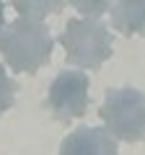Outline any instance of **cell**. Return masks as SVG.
<instances>
[{"mask_svg":"<svg viewBox=\"0 0 145 155\" xmlns=\"http://www.w3.org/2000/svg\"><path fill=\"white\" fill-rule=\"evenodd\" d=\"M52 34L44 21L18 16L0 34V54L13 72H34L52 57Z\"/></svg>","mask_w":145,"mask_h":155,"instance_id":"cell-1","label":"cell"},{"mask_svg":"<svg viewBox=\"0 0 145 155\" xmlns=\"http://www.w3.org/2000/svg\"><path fill=\"white\" fill-rule=\"evenodd\" d=\"M65 57L70 65L83 70H99L112 57V31L96 18H70L60 34Z\"/></svg>","mask_w":145,"mask_h":155,"instance_id":"cell-2","label":"cell"},{"mask_svg":"<svg viewBox=\"0 0 145 155\" xmlns=\"http://www.w3.org/2000/svg\"><path fill=\"white\" fill-rule=\"evenodd\" d=\"M106 132L124 142L145 140V93L137 88H112L99 109Z\"/></svg>","mask_w":145,"mask_h":155,"instance_id":"cell-3","label":"cell"},{"mask_svg":"<svg viewBox=\"0 0 145 155\" xmlns=\"http://www.w3.org/2000/svg\"><path fill=\"white\" fill-rule=\"evenodd\" d=\"M88 78L83 70H62L55 75L47 93V106L57 122L67 124L88 111Z\"/></svg>","mask_w":145,"mask_h":155,"instance_id":"cell-4","label":"cell"},{"mask_svg":"<svg viewBox=\"0 0 145 155\" xmlns=\"http://www.w3.org/2000/svg\"><path fill=\"white\" fill-rule=\"evenodd\" d=\"M60 155H119V147L104 127H78L62 140Z\"/></svg>","mask_w":145,"mask_h":155,"instance_id":"cell-5","label":"cell"},{"mask_svg":"<svg viewBox=\"0 0 145 155\" xmlns=\"http://www.w3.org/2000/svg\"><path fill=\"white\" fill-rule=\"evenodd\" d=\"M112 26L124 36L145 34V0H119L109 8Z\"/></svg>","mask_w":145,"mask_h":155,"instance_id":"cell-6","label":"cell"},{"mask_svg":"<svg viewBox=\"0 0 145 155\" xmlns=\"http://www.w3.org/2000/svg\"><path fill=\"white\" fill-rule=\"evenodd\" d=\"M13 8L18 11V16L34 18V21H44V16L49 13H60L65 8V3H36V0H16Z\"/></svg>","mask_w":145,"mask_h":155,"instance_id":"cell-7","label":"cell"},{"mask_svg":"<svg viewBox=\"0 0 145 155\" xmlns=\"http://www.w3.org/2000/svg\"><path fill=\"white\" fill-rule=\"evenodd\" d=\"M16 91H18V83L5 72V67L0 65V114H5L16 104Z\"/></svg>","mask_w":145,"mask_h":155,"instance_id":"cell-8","label":"cell"},{"mask_svg":"<svg viewBox=\"0 0 145 155\" xmlns=\"http://www.w3.org/2000/svg\"><path fill=\"white\" fill-rule=\"evenodd\" d=\"M70 5L75 8L78 13H83V18H96V21H99V16H104V13L112 8L106 0L104 3H80V0H72Z\"/></svg>","mask_w":145,"mask_h":155,"instance_id":"cell-9","label":"cell"},{"mask_svg":"<svg viewBox=\"0 0 145 155\" xmlns=\"http://www.w3.org/2000/svg\"><path fill=\"white\" fill-rule=\"evenodd\" d=\"M3 13H5V3H0V34H3V21H5Z\"/></svg>","mask_w":145,"mask_h":155,"instance_id":"cell-10","label":"cell"}]
</instances>
